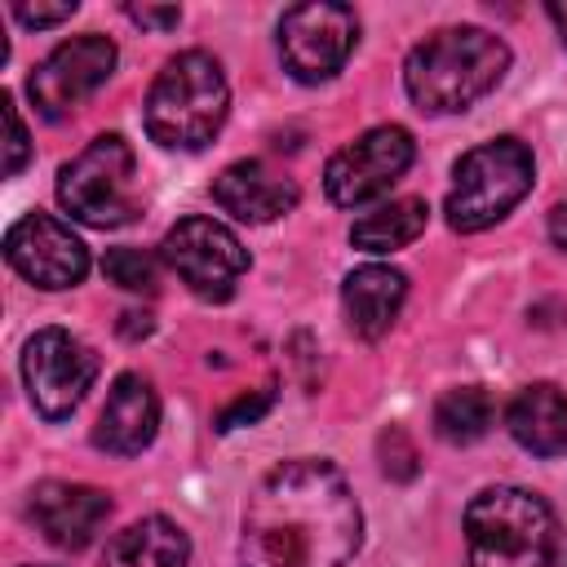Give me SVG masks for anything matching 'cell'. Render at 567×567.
<instances>
[{
  "label": "cell",
  "instance_id": "cell-2",
  "mask_svg": "<svg viewBox=\"0 0 567 567\" xmlns=\"http://www.w3.org/2000/svg\"><path fill=\"white\" fill-rule=\"evenodd\" d=\"M505 71H509V44L501 35L483 27H443L408 53L403 84L421 111L452 115L487 97Z\"/></svg>",
  "mask_w": 567,
  "mask_h": 567
},
{
  "label": "cell",
  "instance_id": "cell-1",
  "mask_svg": "<svg viewBox=\"0 0 567 567\" xmlns=\"http://www.w3.org/2000/svg\"><path fill=\"white\" fill-rule=\"evenodd\" d=\"M363 540V514L332 461L275 465L244 505V567H346Z\"/></svg>",
  "mask_w": 567,
  "mask_h": 567
},
{
  "label": "cell",
  "instance_id": "cell-4",
  "mask_svg": "<svg viewBox=\"0 0 567 567\" xmlns=\"http://www.w3.org/2000/svg\"><path fill=\"white\" fill-rule=\"evenodd\" d=\"M230 106V84L221 75V62L204 49H186L164 62L155 75L142 120L146 133L168 151H199L217 137Z\"/></svg>",
  "mask_w": 567,
  "mask_h": 567
},
{
  "label": "cell",
  "instance_id": "cell-7",
  "mask_svg": "<svg viewBox=\"0 0 567 567\" xmlns=\"http://www.w3.org/2000/svg\"><path fill=\"white\" fill-rule=\"evenodd\" d=\"M168 270L199 297V301H226L235 297L244 270H248V248L239 235L213 217H182L164 244H159Z\"/></svg>",
  "mask_w": 567,
  "mask_h": 567
},
{
  "label": "cell",
  "instance_id": "cell-23",
  "mask_svg": "<svg viewBox=\"0 0 567 567\" xmlns=\"http://www.w3.org/2000/svg\"><path fill=\"white\" fill-rule=\"evenodd\" d=\"M381 470L390 474V478H412L416 474V452H412V443L403 439V430H390V434H381Z\"/></svg>",
  "mask_w": 567,
  "mask_h": 567
},
{
  "label": "cell",
  "instance_id": "cell-13",
  "mask_svg": "<svg viewBox=\"0 0 567 567\" xmlns=\"http://www.w3.org/2000/svg\"><path fill=\"white\" fill-rule=\"evenodd\" d=\"M111 518V496L89 483H40L31 492V523L58 549H84Z\"/></svg>",
  "mask_w": 567,
  "mask_h": 567
},
{
  "label": "cell",
  "instance_id": "cell-24",
  "mask_svg": "<svg viewBox=\"0 0 567 567\" xmlns=\"http://www.w3.org/2000/svg\"><path fill=\"white\" fill-rule=\"evenodd\" d=\"M270 399H275V385H261V390H252V394H244V399H235L221 416H217V430H235V425H252L266 408H270Z\"/></svg>",
  "mask_w": 567,
  "mask_h": 567
},
{
  "label": "cell",
  "instance_id": "cell-19",
  "mask_svg": "<svg viewBox=\"0 0 567 567\" xmlns=\"http://www.w3.org/2000/svg\"><path fill=\"white\" fill-rule=\"evenodd\" d=\"M425 221H430L425 199L403 195V199H390V204L363 213L350 226V244L363 248V252H394V248H408L412 239H421Z\"/></svg>",
  "mask_w": 567,
  "mask_h": 567
},
{
  "label": "cell",
  "instance_id": "cell-10",
  "mask_svg": "<svg viewBox=\"0 0 567 567\" xmlns=\"http://www.w3.org/2000/svg\"><path fill=\"white\" fill-rule=\"evenodd\" d=\"M359 40V18L350 4H332V0H315V4H297L284 13L279 22V53L284 66L292 71V80L301 84H319L332 80L350 49Z\"/></svg>",
  "mask_w": 567,
  "mask_h": 567
},
{
  "label": "cell",
  "instance_id": "cell-11",
  "mask_svg": "<svg viewBox=\"0 0 567 567\" xmlns=\"http://www.w3.org/2000/svg\"><path fill=\"white\" fill-rule=\"evenodd\" d=\"M115 40L89 31V35H75V40H62L27 80V93H31V106L44 115V120H66L80 102H89L115 71Z\"/></svg>",
  "mask_w": 567,
  "mask_h": 567
},
{
  "label": "cell",
  "instance_id": "cell-15",
  "mask_svg": "<svg viewBox=\"0 0 567 567\" xmlns=\"http://www.w3.org/2000/svg\"><path fill=\"white\" fill-rule=\"evenodd\" d=\"M155 430H159V399L151 381L142 372H120L97 412L93 443L111 456H137L142 447H151Z\"/></svg>",
  "mask_w": 567,
  "mask_h": 567
},
{
  "label": "cell",
  "instance_id": "cell-12",
  "mask_svg": "<svg viewBox=\"0 0 567 567\" xmlns=\"http://www.w3.org/2000/svg\"><path fill=\"white\" fill-rule=\"evenodd\" d=\"M4 261L35 288L62 292L75 288L89 275V248L84 239L58 221L53 213H27L4 230Z\"/></svg>",
  "mask_w": 567,
  "mask_h": 567
},
{
  "label": "cell",
  "instance_id": "cell-17",
  "mask_svg": "<svg viewBox=\"0 0 567 567\" xmlns=\"http://www.w3.org/2000/svg\"><path fill=\"white\" fill-rule=\"evenodd\" d=\"M505 430L518 447L536 456H558L567 447V394L554 381L523 385L505 408Z\"/></svg>",
  "mask_w": 567,
  "mask_h": 567
},
{
  "label": "cell",
  "instance_id": "cell-18",
  "mask_svg": "<svg viewBox=\"0 0 567 567\" xmlns=\"http://www.w3.org/2000/svg\"><path fill=\"white\" fill-rule=\"evenodd\" d=\"M186 563H190V540L164 514L128 523L106 545V567H186Z\"/></svg>",
  "mask_w": 567,
  "mask_h": 567
},
{
  "label": "cell",
  "instance_id": "cell-28",
  "mask_svg": "<svg viewBox=\"0 0 567 567\" xmlns=\"http://www.w3.org/2000/svg\"><path fill=\"white\" fill-rule=\"evenodd\" d=\"M545 13H549V22L558 27V40H563V49H567V4H563V0H554Z\"/></svg>",
  "mask_w": 567,
  "mask_h": 567
},
{
  "label": "cell",
  "instance_id": "cell-8",
  "mask_svg": "<svg viewBox=\"0 0 567 567\" xmlns=\"http://www.w3.org/2000/svg\"><path fill=\"white\" fill-rule=\"evenodd\" d=\"M416 159V142L403 124H377L346 142L328 168H323V190L337 208H359L381 199Z\"/></svg>",
  "mask_w": 567,
  "mask_h": 567
},
{
  "label": "cell",
  "instance_id": "cell-26",
  "mask_svg": "<svg viewBox=\"0 0 567 567\" xmlns=\"http://www.w3.org/2000/svg\"><path fill=\"white\" fill-rule=\"evenodd\" d=\"M124 13H128L133 22H142V27H155V31H168V27L182 22V9H177V4H168V9H155V4H128Z\"/></svg>",
  "mask_w": 567,
  "mask_h": 567
},
{
  "label": "cell",
  "instance_id": "cell-16",
  "mask_svg": "<svg viewBox=\"0 0 567 567\" xmlns=\"http://www.w3.org/2000/svg\"><path fill=\"white\" fill-rule=\"evenodd\" d=\"M403 297H408V275L394 270V266H359L346 275L341 284V306H346V319L359 337L377 341L390 332V323L399 319L403 310Z\"/></svg>",
  "mask_w": 567,
  "mask_h": 567
},
{
  "label": "cell",
  "instance_id": "cell-25",
  "mask_svg": "<svg viewBox=\"0 0 567 567\" xmlns=\"http://www.w3.org/2000/svg\"><path fill=\"white\" fill-rule=\"evenodd\" d=\"M75 13V0H62V4H13V18L22 22V27H58V22H66Z\"/></svg>",
  "mask_w": 567,
  "mask_h": 567
},
{
  "label": "cell",
  "instance_id": "cell-27",
  "mask_svg": "<svg viewBox=\"0 0 567 567\" xmlns=\"http://www.w3.org/2000/svg\"><path fill=\"white\" fill-rule=\"evenodd\" d=\"M549 239L567 252V199H558V204L549 208Z\"/></svg>",
  "mask_w": 567,
  "mask_h": 567
},
{
  "label": "cell",
  "instance_id": "cell-6",
  "mask_svg": "<svg viewBox=\"0 0 567 567\" xmlns=\"http://www.w3.org/2000/svg\"><path fill=\"white\" fill-rule=\"evenodd\" d=\"M133 177H137L133 146L120 133H102L71 164H62V173H58V204L75 221H84V226L115 230V226L137 217Z\"/></svg>",
  "mask_w": 567,
  "mask_h": 567
},
{
  "label": "cell",
  "instance_id": "cell-3",
  "mask_svg": "<svg viewBox=\"0 0 567 567\" xmlns=\"http://www.w3.org/2000/svg\"><path fill=\"white\" fill-rule=\"evenodd\" d=\"M558 518L540 492L483 487L465 505V567H549Z\"/></svg>",
  "mask_w": 567,
  "mask_h": 567
},
{
  "label": "cell",
  "instance_id": "cell-20",
  "mask_svg": "<svg viewBox=\"0 0 567 567\" xmlns=\"http://www.w3.org/2000/svg\"><path fill=\"white\" fill-rule=\"evenodd\" d=\"M492 416H496V408H492L487 390L456 385V390L439 394V403H434V434L452 447H465V443H478L492 430Z\"/></svg>",
  "mask_w": 567,
  "mask_h": 567
},
{
  "label": "cell",
  "instance_id": "cell-14",
  "mask_svg": "<svg viewBox=\"0 0 567 567\" xmlns=\"http://www.w3.org/2000/svg\"><path fill=\"white\" fill-rule=\"evenodd\" d=\"M213 199L235 221L266 226V221H275L284 213H292L297 199H301V190H297L292 177H284L266 159H235V164H226L213 177Z\"/></svg>",
  "mask_w": 567,
  "mask_h": 567
},
{
  "label": "cell",
  "instance_id": "cell-21",
  "mask_svg": "<svg viewBox=\"0 0 567 567\" xmlns=\"http://www.w3.org/2000/svg\"><path fill=\"white\" fill-rule=\"evenodd\" d=\"M102 275L124 292H155L159 288V261L142 248H106Z\"/></svg>",
  "mask_w": 567,
  "mask_h": 567
},
{
  "label": "cell",
  "instance_id": "cell-22",
  "mask_svg": "<svg viewBox=\"0 0 567 567\" xmlns=\"http://www.w3.org/2000/svg\"><path fill=\"white\" fill-rule=\"evenodd\" d=\"M4 128H9V142H4V173L9 177H18L22 168H27V159H31V142H27V124H22V115H18V106H13V97L4 93Z\"/></svg>",
  "mask_w": 567,
  "mask_h": 567
},
{
  "label": "cell",
  "instance_id": "cell-9",
  "mask_svg": "<svg viewBox=\"0 0 567 567\" xmlns=\"http://www.w3.org/2000/svg\"><path fill=\"white\" fill-rule=\"evenodd\" d=\"M97 377V354L66 328H40L22 346V381L44 421H62L80 408Z\"/></svg>",
  "mask_w": 567,
  "mask_h": 567
},
{
  "label": "cell",
  "instance_id": "cell-5",
  "mask_svg": "<svg viewBox=\"0 0 567 567\" xmlns=\"http://www.w3.org/2000/svg\"><path fill=\"white\" fill-rule=\"evenodd\" d=\"M536 177V159L518 137H492L474 151H465L452 168V190H447V226L461 235H478L496 226L527 190Z\"/></svg>",
  "mask_w": 567,
  "mask_h": 567
}]
</instances>
